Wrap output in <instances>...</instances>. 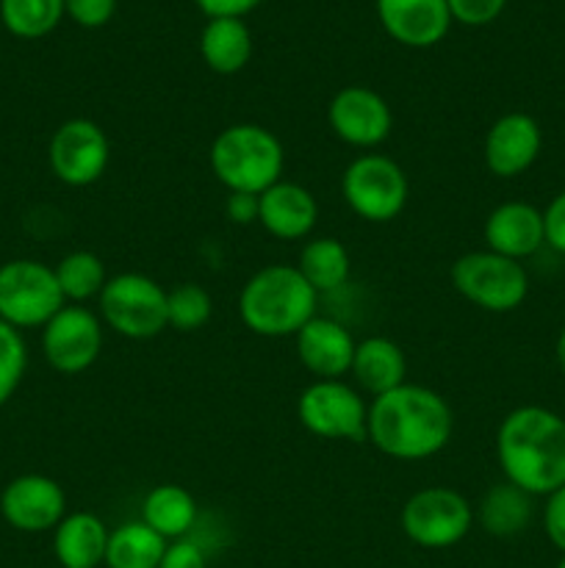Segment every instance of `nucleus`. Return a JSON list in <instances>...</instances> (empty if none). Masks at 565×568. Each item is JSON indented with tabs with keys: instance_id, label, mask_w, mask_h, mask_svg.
I'll use <instances>...</instances> for the list:
<instances>
[{
	"instance_id": "393cba45",
	"label": "nucleus",
	"mask_w": 565,
	"mask_h": 568,
	"mask_svg": "<svg viewBox=\"0 0 565 568\" xmlns=\"http://www.w3.org/2000/svg\"><path fill=\"white\" fill-rule=\"evenodd\" d=\"M166 538L150 525L127 521L109 532V547H105V566L109 568H158L166 552Z\"/></svg>"
},
{
	"instance_id": "473e14b6",
	"label": "nucleus",
	"mask_w": 565,
	"mask_h": 568,
	"mask_svg": "<svg viewBox=\"0 0 565 568\" xmlns=\"http://www.w3.org/2000/svg\"><path fill=\"white\" fill-rule=\"evenodd\" d=\"M543 530H546V538L554 544V549L565 555V486L546 497V505H543Z\"/></svg>"
},
{
	"instance_id": "f257e3e1",
	"label": "nucleus",
	"mask_w": 565,
	"mask_h": 568,
	"mask_svg": "<svg viewBox=\"0 0 565 568\" xmlns=\"http://www.w3.org/2000/svg\"><path fill=\"white\" fill-rule=\"evenodd\" d=\"M454 433V414L435 388L402 383L369 403L366 442L393 460H427L441 453Z\"/></svg>"
},
{
	"instance_id": "2f4dec72",
	"label": "nucleus",
	"mask_w": 565,
	"mask_h": 568,
	"mask_svg": "<svg viewBox=\"0 0 565 568\" xmlns=\"http://www.w3.org/2000/svg\"><path fill=\"white\" fill-rule=\"evenodd\" d=\"M116 11V0H64V14L81 28H103Z\"/></svg>"
},
{
	"instance_id": "a211bd4d",
	"label": "nucleus",
	"mask_w": 565,
	"mask_h": 568,
	"mask_svg": "<svg viewBox=\"0 0 565 568\" xmlns=\"http://www.w3.org/2000/svg\"><path fill=\"white\" fill-rule=\"evenodd\" d=\"M482 236L491 253L513 261L530 258L546 244L543 211L524 200H507L487 214Z\"/></svg>"
},
{
	"instance_id": "423d86ee",
	"label": "nucleus",
	"mask_w": 565,
	"mask_h": 568,
	"mask_svg": "<svg viewBox=\"0 0 565 568\" xmlns=\"http://www.w3.org/2000/svg\"><path fill=\"white\" fill-rule=\"evenodd\" d=\"M100 320L122 338L147 342L166 331V288L142 272L109 277L97 297Z\"/></svg>"
},
{
	"instance_id": "4468645a",
	"label": "nucleus",
	"mask_w": 565,
	"mask_h": 568,
	"mask_svg": "<svg viewBox=\"0 0 565 568\" xmlns=\"http://www.w3.org/2000/svg\"><path fill=\"white\" fill-rule=\"evenodd\" d=\"M0 514L20 532H48L66 516V494L53 477L20 475L0 494Z\"/></svg>"
},
{
	"instance_id": "0eeeda50",
	"label": "nucleus",
	"mask_w": 565,
	"mask_h": 568,
	"mask_svg": "<svg viewBox=\"0 0 565 568\" xmlns=\"http://www.w3.org/2000/svg\"><path fill=\"white\" fill-rule=\"evenodd\" d=\"M410 183L402 166L382 153H363L341 175V197L360 220L386 225L408 205Z\"/></svg>"
},
{
	"instance_id": "6e6552de",
	"label": "nucleus",
	"mask_w": 565,
	"mask_h": 568,
	"mask_svg": "<svg viewBox=\"0 0 565 568\" xmlns=\"http://www.w3.org/2000/svg\"><path fill=\"white\" fill-rule=\"evenodd\" d=\"M66 305L53 266L14 258L0 266V320L17 331L44 327Z\"/></svg>"
},
{
	"instance_id": "c9c22d12",
	"label": "nucleus",
	"mask_w": 565,
	"mask_h": 568,
	"mask_svg": "<svg viewBox=\"0 0 565 568\" xmlns=\"http://www.w3.org/2000/svg\"><path fill=\"white\" fill-rule=\"evenodd\" d=\"M225 214L233 225H253L260 214V194L230 192L225 203Z\"/></svg>"
},
{
	"instance_id": "72a5a7b5",
	"label": "nucleus",
	"mask_w": 565,
	"mask_h": 568,
	"mask_svg": "<svg viewBox=\"0 0 565 568\" xmlns=\"http://www.w3.org/2000/svg\"><path fill=\"white\" fill-rule=\"evenodd\" d=\"M158 568H208L203 547L192 538H177L166 544V552Z\"/></svg>"
},
{
	"instance_id": "4be33fe9",
	"label": "nucleus",
	"mask_w": 565,
	"mask_h": 568,
	"mask_svg": "<svg viewBox=\"0 0 565 568\" xmlns=\"http://www.w3.org/2000/svg\"><path fill=\"white\" fill-rule=\"evenodd\" d=\"M199 55L216 75H236L253 59V33L238 17H216L199 33Z\"/></svg>"
},
{
	"instance_id": "6ab92c4d",
	"label": "nucleus",
	"mask_w": 565,
	"mask_h": 568,
	"mask_svg": "<svg viewBox=\"0 0 565 568\" xmlns=\"http://www.w3.org/2000/svg\"><path fill=\"white\" fill-rule=\"evenodd\" d=\"M319 220V203L305 186L294 181H277L260 194L258 222L280 242H299L310 236Z\"/></svg>"
},
{
	"instance_id": "1a4fd4ad",
	"label": "nucleus",
	"mask_w": 565,
	"mask_h": 568,
	"mask_svg": "<svg viewBox=\"0 0 565 568\" xmlns=\"http://www.w3.org/2000/svg\"><path fill=\"white\" fill-rule=\"evenodd\" d=\"M297 419L325 442H366L369 403L343 381H314L297 399Z\"/></svg>"
},
{
	"instance_id": "dca6fc26",
	"label": "nucleus",
	"mask_w": 565,
	"mask_h": 568,
	"mask_svg": "<svg viewBox=\"0 0 565 568\" xmlns=\"http://www.w3.org/2000/svg\"><path fill=\"white\" fill-rule=\"evenodd\" d=\"M380 26L404 48H435L452 28L446 0H377Z\"/></svg>"
},
{
	"instance_id": "4c0bfd02",
	"label": "nucleus",
	"mask_w": 565,
	"mask_h": 568,
	"mask_svg": "<svg viewBox=\"0 0 565 568\" xmlns=\"http://www.w3.org/2000/svg\"><path fill=\"white\" fill-rule=\"evenodd\" d=\"M554 358H557L559 372H563V375H565V325H563V331H559L557 344H554Z\"/></svg>"
},
{
	"instance_id": "58836bf2",
	"label": "nucleus",
	"mask_w": 565,
	"mask_h": 568,
	"mask_svg": "<svg viewBox=\"0 0 565 568\" xmlns=\"http://www.w3.org/2000/svg\"><path fill=\"white\" fill-rule=\"evenodd\" d=\"M557 568H565V555H563V558H559V564H557Z\"/></svg>"
},
{
	"instance_id": "c85d7f7f",
	"label": "nucleus",
	"mask_w": 565,
	"mask_h": 568,
	"mask_svg": "<svg viewBox=\"0 0 565 568\" xmlns=\"http://www.w3.org/2000/svg\"><path fill=\"white\" fill-rule=\"evenodd\" d=\"M214 300L199 283H181L166 292V325L177 333H194L208 325Z\"/></svg>"
},
{
	"instance_id": "5701e85b",
	"label": "nucleus",
	"mask_w": 565,
	"mask_h": 568,
	"mask_svg": "<svg viewBox=\"0 0 565 568\" xmlns=\"http://www.w3.org/2000/svg\"><path fill=\"white\" fill-rule=\"evenodd\" d=\"M532 516H535V497L502 480L482 494L474 519H480L487 536L515 538L532 525Z\"/></svg>"
},
{
	"instance_id": "2eb2a0df",
	"label": "nucleus",
	"mask_w": 565,
	"mask_h": 568,
	"mask_svg": "<svg viewBox=\"0 0 565 568\" xmlns=\"http://www.w3.org/2000/svg\"><path fill=\"white\" fill-rule=\"evenodd\" d=\"M543 148V131L526 111H507L485 133L482 159L491 175L518 178L537 161Z\"/></svg>"
},
{
	"instance_id": "f8f14e48",
	"label": "nucleus",
	"mask_w": 565,
	"mask_h": 568,
	"mask_svg": "<svg viewBox=\"0 0 565 568\" xmlns=\"http://www.w3.org/2000/svg\"><path fill=\"white\" fill-rule=\"evenodd\" d=\"M42 353L59 375H81L103 353V320L83 305L66 303L42 327Z\"/></svg>"
},
{
	"instance_id": "bb28decb",
	"label": "nucleus",
	"mask_w": 565,
	"mask_h": 568,
	"mask_svg": "<svg viewBox=\"0 0 565 568\" xmlns=\"http://www.w3.org/2000/svg\"><path fill=\"white\" fill-rule=\"evenodd\" d=\"M55 281H59L61 294L70 305H83L86 300L100 297V292L109 283V272H105L103 258L89 250H75L66 253L59 264L53 266Z\"/></svg>"
},
{
	"instance_id": "412c9836",
	"label": "nucleus",
	"mask_w": 565,
	"mask_h": 568,
	"mask_svg": "<svg viewBox=\"0 0 565 568\" xmlns=\"http://www.w3.org/2000/svg\"><path fill=\"white\" fill-rule=\"evenodd\" d=\"M349 375L355 377L360 388L369 394L371 399L380 394L393 392L402 383H408V358H404L402 347L388 336H369L358 342L352 358V369Z\"/></svg>"
},
{
	"instance_id": "aec40b11",
	"label": "nucleus",
	"mask_w": 565,
	"mask_h": 568,
	"mask_svg": "<svg viewBox=\"0 0 565 568\" xmlns=\"http://www.w3.org/2000/svg\"><path fill=\"white\" fill-rule=\"evenodd\" d=\"M109 527L97 514H66L53 530V555L61 568H97L105 564Z\"/></svg>"
},
{
	"instance_id": "e433bc0d",
	"label": "nucleus",
	"mask_w": 565,
	"mask_h": 568,
	"mask_svg": "<svg viewBox=\"0 0 565 568\" xmlns=\"http://www.w3.org/2000/svg\"><path fill=\"white\" fill-rule=\"evenodd\" d=\"M197 3V9L203 11L208 20H216V17H238V20H244V17L249 14V11L258 9L264 0H194Z\"/></svg>"
},
{
	"instance_id": "9d476101",
	"label": "nucleus",
	"mask_w": 565,
	"mask_h": 568,
	"mask_svg": "<svg viewBox=\"0 0 565 568\" xmlns=\"http://www.w3.org/2000/svg\"><path fill=\"white\" fill-rule=\"evenodd\" d=\"M474 525V508L449 486H427L402 505V532L421 549H449Z\"/></svg>"
},
{
	"instance_id": "9b49d317",
	"label": "nucleus",
	"mask_w": 565,
	"mask_h": 568,
	"mask_svg": "<svg viewBox=\"0 0 565 568\" xmlns=\"http://www.w3.org/2000/svg\"><path fill=\"white\" fill-rule=\"evenodd\" d=\"M48 161L53 175L72 189L97 183L111 161V142L94 120H66L50 136Z\"/></svg>"
},
{
	"instance_id": "cd10ccee",
	"label": "nucleus",
	"mask_w": 565,
	"mask_h": 568,
	"mask_svg": "<svg viewBox=\"0 0 565 568\" xmlns=\"http://www.w3.org/2000/svg\"><path fill=\"white\" fill-rule=\"evenodd\" d=\"M64 17V0H0V20L17 39L48 37Z\"/></svg>"
},
{
	"instance_id": "f03ea898",
	"label": "nucleus",
	"mask_w": 565,
	"mask_h": 568,
	"mask_svg": "<svg viewBox=\"0 0 565 568\" xmlns=\"http://www.w3.org/2000/svg\"><path fill=\"white\" fill-rule=\"evenodd\" d=\"M496 460L504 480L548 497L565 486V419L543 405L510 410L496 430Z\"/></svg>"
},
{
	"instance_id": "7ed1b4c3",
	"label": "nucleus",
	"mask_w": 565,
	"mask_h": 568,
	"mask_svg": "<svg viewBox=\"0 0 565 568\" xmlns=\"http://www.w3.org/2000/svg\"><path fill=\"white\" fill-rule=\"evenodd\" d=\"M319 292L291 264H269L238 292V316L255 336H297L316 316Z\"/></svg>"
},
{
	"instance_id": "c756f323",
	"label": "nucleus",
	"mask_w": 565,
	"mask_h": 568,
	"mask_svg": "<svg viewBox=\"0 0 565 568\" xmlns=\"http://www.w3.org/2000/svg\"><path fill=\"white\" fill-rule=\"evenodd\" d=\"M28 369L25 338L17 327L0 320V408L14 397Z\"/></svg>"
},
{
	"instance_id": "39448f33",
	"label": "nucleus",
	"mask_w": 565,
	"mask_h": 568,
	"mask_svg": "<svg viewBox=\"0 0 565 568\" xmlns=\"http://www.w3.org/2000/svg\"><path fill=\"white\" fill-rule=\"evenodd\" d=\"M452 286L463 300L487 314H510L521 308L530 294V275L524 264L491 250H474L452 264Z\"/></svg>"
},
{
	"instance_id": "20e7f679",
	"label": "nucleus",
	"mask_w": 565,
	"mask_h": 568,
	"mask_svg": "<svg viewBox=\"0 0 565 568\" xmlns=\"http://www.w3.org/2000/svg\"><path fill=\"white\" fill-rule=\"evenodd\" d=\"M208 161L210 172L227 192L264 194L266 189L282 181L286 150L269 128L236 122L216 133Z\"/></svg>"
},
{
	"instance_id": "f704fd0d",
	"label": "nucleus",
	"mask_w": 565,
	"mask_h": 568,
	"mask_svg": "<svg viewBox=\"0 0 565 568\" xmlns=\"http://www.w3.org/2000/svg\"><path fill=\"white\" fill-rule=\"evenodd\" d=\"M543 231H546V244L565 255V189L548 200L543 209Z\"/></svg>"
},
{
	"instance_id": "ddd939ff",
	"label": "nucleus",
	"mask_w": 565,
	"mask_h": 568,
	"mask_svg": "<svg viewBox=\"0 0 565 568\" xmlns=\"http://www.w3.org/2000/svg\"><path fill=\"white\" fill-rule=\"evenodd\" d=\"M327 122L349 148L374 150L391 136L393 111L380 92L369 87H343L332 94Z\"/></svg>"
},
{
	"instance_id": "f3484780",
	"label": "nucleus",
	"mask_w": 565,
	"mask_h": 568,
	"mask_svg": "<svg viewBox=\"0 0 565 568\" xmlns=\"http://www.w3.org/2000/svg\"><path fill=\"white\" fill-rule=\"evenodd\" d=\"M297 342V358L316 381H343L349 375L358 342L352 333L336 320L314 316L302 331L294 336Z\"/></svg>"
},
{
	"instance_id": "b1692460",
	"label": "nucleus",
	"mask_w": 565,
	"mask_h": 568,
	"mask_svg": "<svg viewBox=\"0 0 565 568\" xmlns=\"http://www.w3.org/2000/svg\"><path fill=\"white\" fill-rule=\"evenodd\" d=\"M142 521L166 541L186 538L192 527L197 525V499L188 488L175 486V483H161L144 497Z\"/></svg>"
},
{
	"instance_id": "7c9ffc66",
	"label": "nucleus",
	"mask_w": 565,
	"mask_h": 568,
	"mask_svg": "<svg viewBox=\"0 0 565 568\" xmlns=\"http://www.w3.org/2000/svg\"><path fill=\"white\" fill-rule=\"evenodd\" d=\"M446 3L454 22L469 28H482L502 14L507 0H446Z\"/></svg>"
},
{
	"instance_id": "a878e982",
	"label": "nucleus",
	"mask_w": 565,
	"mask_h": 568,
	"mask_svg": "<svg viewBox=\"0 0 565 568\" xmlns=\"http://www.w3.org/2000/svg\"><path fill=\"white\" fill-rule=\"evenodd\" d=\"M297 270L302 272L305 281L319 294L338 292L349 281L352 258H349V250L343 247V242H338L332 236H321L310 239L305 244L302 253H299Z\"/></svg>"
}]
</instances>
